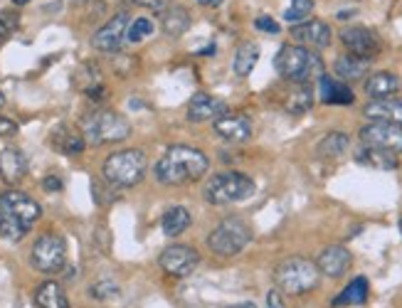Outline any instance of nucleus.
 <instances>
[{"mask_svg": "<svg viewBox=\"0 0 402 308\" xmlns=\"http://www.w3.org/2000/svg\"><path fill=\"white\" fill-rule=\"evenodd\" d=\"M207 168H210V161L202 151L193 146H170L158 158L153 175L163 185H185L200 180L207 173Z\"/></svg>", "mask_w": 402, "mask_h": 308, "instance_id": "f257e3e1", "label": "nucleus"}, {"mask_svg": "<svg viewBox=\"0 0 402 308\" xmlns=\"http://www.w3.org/2000/svg\"><path fill=\"white\" fill-rule=\"evenodd\" d=\"M274 67L282 79L294 84H311L314 79L323 76V60L301 44H284L274 57Z\"/></svg>", "mask_w": 402, "mask_h": 308, "instance_id": "f03ea898", "label": "nucleus"}, {"mask_svg": "<svg viewBox=\"0 0 402 308\" xmlns=\"http://www.w3.org/2000/svg\"><path fill=\"white\" fill-rule=\"evenodd\" d=\"M274 282H277L282 293L304 296V293L314 291L319 286L321 271L316 266V261L304 259V257H289L274 269Z\"/></svg>", "mask_w": 402, "mask_h": 308, "instance_id": "7ed1b4c3", "label": "nucleus"}, {"mask_svg": "<svg viewBox=\"0 0 402 308\" xmlns=\"http://www.w3.org/2000/svg\"><path fill=\"white\" fill-rule=\"evenodd\" d=\"M104 178L114 188H134L146 178L148 170V158L138 148H129V151H116L111 153L102 165Z\"/></svg>", "mask_w": 402, "mask_h": 308, "instance_id": "20e7f679", "label": "nucleus"}, {"mask_svg": "<svg viewBox=\"0 0 402 308\" xmlns=\"http://www.w3.org/2000/svg\"><path fill=\"white\" fill-rule=\"evenodd\" d=\"M82 136L84 141L94 143V146L119 143L131 136V124L116 111L102 108V111H92L82 119Z\"/></svg>", "mask_w": 402, "mask_h": 308, "instance_id": "39448f33", "label": "nucleus"}, {"mask_svg": "<svg viewBox=\"0 0 402 308\" xmlns=\"http://www.w3.org/2000/svg\"><path fill=\"white\" fill-rule=\"evenodd\" d=\"M205 200L212 205H232V202H242L255 195V180L245 173H218L212 175L205 183Z\"/></svg>", "mask_w": 402, "mask_h": 308, "instance_id": "423d86ee", "label": "nucleus"}, {"mask_svg": "<svg viewBox=\"0 0 402 308\" xmlns=\"http://www.w3.org/2000/svg\"><path fill=\"white\" fill-rule=\"evenodd\" d=\"M250 239H252L250 225L242 217H227V220H223L210 232L207 247H210L212 254L218 257H234L250 244Z\"/></svg>", "mask_w": 402, "mask_h": 308, "instance_id": "0eeeda50", "label": "nucleus"}, {"mask_svg": "<svg viewBox=\"0 0 402 308\" xmlns=\"http://www.w3.org/2000/svg\"><path fill=\"white\" fill-rule=\"evenodd\" d=\"M30 264L40 271V274H60L67 266V244L60 234H42L38 242L33 244L30 252Z\"/></svg>", "mask_w": 402, "mask_h": 308, "instance_id": "6e6552de", "label": "nucleus"}, {"mask_svg": "<svg viewBox=\"0 0 402 308\" xmlns=\"http://www.w3.org/2000/svg\"><path fill=\"white\" fill-rule=\"evenodd\" d=\"M360 143L400 156L402 153V126L383 124V121H370V124H365L363 129H360Z\"/></svg>", "mask_w": 402, "mask_h": 308, "instance_id": "1a4fd4ad", "label": "nucleus"}, {"mask_svg": "<svg viewBox=\"0 0 402 308\" xmlns=\"http://www.w3.org/2000/svg\"><path fill=\"white\" fill-rule=\"evenodd\" d=\"M158 264H161V269H163L166 274L183 279V276H191L193 271L198 269L200 254H198L195 247H188V244H170V247H166L163 252H161Z\"/></svg>", "mask_w": 402, "mask_h": 308, "instance_id": "9d476101", "label": "nucleus"}, {"mask_svg": "<svg viewBox=\"0 0 402 308\" xmlns=\"http://www.w3.org/2000/svg\"><path fill=\"white\" fill-rule=\"evenodd\" d=\"M129 25H131L129 13H116L106 25L99 27L97 33H94L92 47L99 49V52H106V54L119 52L121 44L126 42V30H129Z\"/></svg>", "mask_w": 402, "mask_h": 308, "instance_id": "9b49d317", "label": "nucleus"}, {"mask_svg": "<svg viewBox=\"0 0 402 308\" xmlns=\"http://www.w3.org/2000/svg\"><path fill=\"white\" fill-rule=\"evenodd\" d=\"M341 42L348 47V52L360 60H373L380 54V38L368 30V27H346L341 33Z\"/></svg>", "mask_w": 402, "mask_h": 308, "instance_id": "f8f14e48", "label": "nucleus"}, {"mask_svg": "<svg viewBox=\"0 0 402 308\" xmlns=\"http://www.w3.org/2000/svg\"><path fill=\"white\" fill-rule=\"evenodd\" d=\"M0 210L22 220L25 225H33V222H38L40 215H42L40 202L33 200L30 195L20 193V190H6V193L0 195Z\"/></svg>", "mask_w": 402, "mask_h": 308, "instance_id": "ddd939ff", "label": "nucleus"}, {"mask_svg": "<svg viewBox=\"0 0 402 308\" xmlns=\"http://www.w3.org/2000/svg\"><path fill=\"white\" fill-rule=\"evenodd\" d=\"M223 114H227V104L218 97H210V94H193V99L188 102V119L193 124H202V121H215Z\"/></svg>", "mask_w": 402, "mask_h": 308, "instance_id": "4468645a", "label": "nucleus"}, {"mask_svg": "<svg viewBox=\"0 0 402 308\" xmlns=\"http://www.w3.org/2000/svg\"><path fill=\"white\" fill-rule=\"evenodd\" d=\"M212 129H215V133H218L220 138H225V141L242 143L252 136V121L250 116L245 114H230L227 111V114H223L220 119H215Z\"/></svg>", "mask_w": 402, "mask_h": 308, "instance_id": "2eb2a0df", "label": "nucleus"}, {"mask_svg": "<svg viewBox=\"0 0 402 308\" xmlns=\"http://www.w3.org/2000/svg\"><path fill=\"white\" fill-rule=\"evenodd\" d=\"M291 38L301 44V47H328L331 44V27L323 20H306L294 25Z\"/></svg>", "mask_w": 402, "mask_h": 308, "instance_id": "dca6fc26", "label": "nucleus"}, {"mask_svg": "<svg viewBox=\"0 0 402 308\" xmlns=\"http://www.w3.org/2000/svg\"><path fill=\"white\" fill-rule=\"evenodd\" d=\"M351 261H353L351 252H348L346 247H341V244H333V247H326L321 252L319 259H316V266H319L321 274L338 279V276H343L351 269Z\"/></svg>", "mask_w": 402, "mask_h": 308, "instance_id": "f3484780", "label": "nucleus"}, {"mask_svg": "<svg viewBox=\"0 0 402 308\" xmlns=\"http://www.w3.org/2000/svg\"><path fill=\"white\" fill-rule=\"evenodd\" d=\"M0 175L8 185H17L28 175V158L20 148L6 146L0 148Z\"/></svg>", "mask_w": 402, "mask_h": 308, "instance_id": "a211bd4d", "label": "nucleus"}, {"mask_svg": "<svg viewBox=\"0 0 402 308\" xmlns=\"http://www.w3.org/2000/svg\"><path fill=\"white\" fill-rule=\"evenodd\" d=\"M49 146L55 148L62 156H79L87 146L82 131L72 129V126H57L52 133H49Z\"/></svg>", "mask_w": 402, "mask_h": 308, "instance_id": "6ab92c4d", "label": "nucleus"}, {"mask_svg": "<svg viewBox=\"0 0 402 308\" xmlns=\"http://www.w3.org/2000/svg\"><path fill=\"white\" fill-rule=\"evenodd\" d=\"M400 89V79L392 72H373L365 79V94L370 102H380V99H392Z\"/></svg>", "mask_w": 402, "mask_h": 308, "instance_id": "aec40b11", "label": "nucleus"}, {"mask_svg": "<svg viewBox=\"0 0 402 308\" xmlns=\"http://www.w3.org/2000/svg\"><path fill=\"white\" fill-rule=\"evenodd\" d=\"M365 119L383 121V124L402 126V102L400 99H380V102H368L363 108Z\"/></svg>", "mask_w": 402, "mask_h": 308, "instance_id": "412c9836", "label": "nucleus"}, {"mask_svg": "<svg viewBox=\"0 0 402 308\" xmlns=\"http://www.w3.org/2000/svg\"><path fill=\"white\" fill-rule=\"evenodd\" d=\"M35 306L38 308H70V298H67L65 289L57 282H42L35 289L33 296Z\"/></svg>", "mask_w": 402, "mask_h": 308, "instance_id": "4be33fe9", "label": "nucleus"}, {"mask_svg": "<svg viewBox=\"0 0 402 308\" xmlns=\"http://www.w3.org/2000/svg\"><path fill=\"white\" fill-rule=\"evenodd\" d=\"M355 161L365 168H373V170H395L397 168L395 153H387V151L370 148V146H360L358 151H355Z\"/></svg>", "mask_w": 402, "mask_h": 308, "instance_id": "5701e85b", "label": "nucleus"}, {"mask_svg": "<svg viewBox=\"0 0 402 308\" xmlns=\"http://www.w3.org/2000/svg\"><path fill=\"white\" fill-rule=\"evenodd\" d=\"M319 97L323 104H353V92L343 84V81H336L331 76H321L319 79Z\"/></svg>", "mask_w": 402, "mask_h": 308, "instance_id": "b1692460", "label": "nucleus"}, {"mask_svg": "<svg viewBox=\"0 0 402 308\" xmlns=\"http://www.w3.org/2000/svg\"><path fill=\"white\" fill-rule=\"evenodd\" d=\"M188 227H191V212L183 205L168 207L161 217V229H163L166 237H180Z\"/></svg>", "mask_w": 402, "mask_h": 308, "instance_id": "393cba45", "label": "nucleus"}, {"mask_svg": "<svg viewBox=\"0 0 402 308\" xmlns=\"http://www.w3.org/2000/svg\"><path fill=\"white\" fill-rule=\"evenodd\" d=\"M161 25H163V33L168 38H180V35L188 33V27H191V13L185 10L183 6H175V8H168V10L161 13Z\"/></svg>", "mask_w": 402, "mask_h": 308, "instance_id": "a878e982", "label": "nucleus"}, {"mask_svg": "<svg viewBox=\"0 0 402 308\" xmlns=\"http://www.w3.org/2000/svg\"><path fill=\"white\" fill-rule=\"evenodd\" d=\"M368 67H370L368 60H360V57H353V54H343L333 65V72H336V76L341 81H353L360 79L368 72Z\"/></svg>", "mask_w": 402, "mask_h": 308, "instance_id": "bb28decb", "label": "nucleus"}, {"mask_svg": "<svg viewBox=\"0 0 402 308\" xmlns=\"http://www.w3.org/2000/svg\"><path fill=\"white\" fill-rule=\"evenodd\" d=\"M259 62V44L257 42H242L234 52V62L232 70L237 76H250V72L257 67Z\"/></svg>", "mask_w": 402, "mask_h": 308, "instance_id": "cd10ccee", "label": "nucleus"}, {"mask_svg": "<svg viewBox=\"0 0 402 308\" xmlns=\"http://www.w3.org/2000/svg\"><path fill=\"white\" fill-rule=\"evenodd\" d=\"M311 106H314V89H311V84H299L294 92H289L287 102H284V108L291 116L306 114Z\"/></svg>", "mask_w": 402, "mask_h": 308, "instance_id": "c85d7f7f", "label": "nucleus"}, {"mask_svg": "<svg viewBox=\"0 0 402 308\" xmlns=\"http://www.w3.org/2000/svg\"><path fill=\"white\" fill-rule=\"evenodd\" d=\"M368 279L365 276H358L353 282L343 289L341 296L333 298V306H360V303L368 301Z\"/></svg>", "mask_w": 402, "mask_h": 308, "instance_id": "c756f323", "label": "nucleus"}, {"mask_svg": "<svg viewBox=\"0 0 402 308\" xmlns=\"http://www.w3.org/2000/svg\"><path fill=\"white\" fill-rule=\"evenodd\" d=\"M348 146H351V138H348L346 133H341V131H333V133H328L326 138L319 143L316 151H319L321 158H338L348 151Z\"/></svg>", "mask_w": 402, "mask_h": 308, "instance_id": "7c9ffc66", "label": "nucleus"}, {"mask_svg": "<svg viewBox=\"0 0 402 308\" xmlns=\"http://www.w3.org/2000/svg\"><path fill=\"white\" fill-rule=\"evenodd\" d=\"M30 225H25L17 217L8 215V212L0 210V237H6L8 242H20L25 234H28Z\"/></svg>", "mask_w": 402, "mask_h": 308, "instance_id": "2f4dec72", "label": "nucleus"}, {"mask_svg": "<svg viewBox=\"0 0 402 308\" xmlns=\"http://www.w3.org/2000/svg\"><path fill=\"white\" fill-rule=\"evenodd\" d=\"M311 13H314V0H291V6H289L287 13H284V20L299 25V22H304Z\"/></svg>", "mask_w": 402, "mask_h": 308, "instance_id": "473e14b6", "label": "nucleus"}, {"mask_svg": "<svg viewBox=\"0 0 402 308\" xmlns=\"http://www.w3.org/2000/svg\"><path fill=\"white\" fill-rule=\"evenodd\" d=\"M121 289L116 282H111V279H102V282H97L92 289H89V296L97 298V301H111V298H119Z\"/></svg>", "mask_w": 402, "mask_h": 308, "instance_id": "72a5a7b5", "label": "nucleus"}, {"mask_svg": "<svg viewBox=\"0 0 402 308\" xmlns=\"http://www.w3.org/2000/svg\"><path fill=\"white\" fill-rule=\"evenodd\" d=\"M151 33H153V22L148 20V17H138V20L131 22L129 30H126V42H141V40H146Z\"/></svg>", "mask_w": 402, "mask_h": 308, "instance_id": "f704fd0d", "label": "nucleus"}, {"mask_svg": "<svg viewBox=\"0 0 402 308\" xmlns=\"http://www.w3.org/2000/svg\"><path fill=\"white\" fill-rule=\"evenodd\" d=\"M20 25V15L15 10H0V42H6Z\"/></svg>", "mask_w": 402, "mask_h": 308, "instance_id": "c9c22d12", "label": "nucleus"}, {"mask_svg": "<svg viewBox=\"0 0 402 308\" xmlns=\"http://www.w3.org/2000/svg\"><path fill=\"white\" fill-rule=\"evenodd\" d=\"M131 3L138 8H146L151 13H163L170 8V0H131Z\"/></svg>", "mask_w": 402, "mask_h": 308, "instance_id": "e433bc0d", "label": "nucleus"}, {"mask_svg": "<svg viewBox=\"0 0 402 308\" xmlns=\"http://www.w3.org/2000/svg\"><path fill=\"white\" fill-rule=\"evenodd\" d=\"M255 27H257V30H262V33H269V35H277L279 33V22L272 20V17H266V15L257 17Z\"/></svg>", "mask_w": 402, "mask_h": 308, "instance_id": "4c0bfd02", "label": "nucleus"}, {"mask_svg": "<svg viewBox=\"0 0 402 308\" xmlns=\"http://www.w3.org/2000/svg\"><path fill=\"white\" fill-rule=\"evenodd\" d=\"M84 94H87L92 102H102V99L106 97V87H104L102 81H97V84H89V87L84 89Z\"/></svg>", "mask_w": 402, "mask_h": 308, "instance_id": "58836bf2", "label": "nucleus"}, {"mask_svg": "<svg viewBox=\"0 0 402 308\" xmlns=\"http://www.w3.org/2000/svg\"><path fill=\"white\" fill-rule=\"evenodd\" d=\"M266 308H287L284 303V293L279 289H272V291L266 293Z\"/></svg>", "mask_w": 402, "mask_h": 308, "instance_id": "ea45409f", "label": "nucleus"}, {"mask_svg": "<svg viewBox=\"0 0 402 308\" xmlns=\"http://www.w3.org/2000/svg\"><path fill=\"white\" fill-rule=\"evenodd\" d=\"M42 190H47V193H60L62 180L57 178V175H47V178H42Z\"/></svg>", "mask_w": 402, "mask_h": 308, "instance_id": "a19ab883", "label": "nucleus"}, {"mask_svg": "<svg viewBox=\"0 0 402 308\" xmlns=\"http://www.w3.org/2000/svg\"><path fill=\"white\" fill-rule=\"evenodd\" d=\"M17 133V124L13 119H6L0 116V136H15Z\"/></svg>", "mask_w": 402, "mask_h": 308, "instance_id": "79ce46f5", "label": "nucleus"}, {"mask_svg": "<svg viewBox=\"0 0 402 308\" xmlns=\"http://www.w3.org/2000/svg\"><path fill=\"white\" fill-rule=\"evenodd\" d=\"M198 3H200L202 8H218L223 0H198Z\"/></svg>", "mask_w": 402, "mask_h": 308, "instance_id": "37998d69", "label": "nucleus"}, {"mask_svg": "<svg viewBox=\"0 0 402 308\" xmlns=\"http://www.w3.org/2000/svg\"><path fill=\"white\" fill-rule=\"evenodd\" d=\"M198 54H210V57H212V54H215V44H210V47L200 49V52H198Z\"/></svg>", "mask_w": 402, "mask_h": 308, "instance_id": "c03bdc74", "label": "nucleus"}, {"mask_svg": "<svg viewBox=\"0 0 402 308\" xmlns=\"http://www.w3.org/2000/svg\"><path fill=\"white\" fill-rule=\"evenodd\" d=\"M227 308H257L255 303H239V306H227Z\"/></svg>", "mask_w": 402, "mask_h": 308, "instance_id": "a18cd8bd", "label": "nucleus"}, {"mask_svg": "<svg viewBox=\"0 0 402 308\" xmlns=\"http://www.w3.org/2000/svg\"><path fill=\"white\" fill-rule=\"evenodd\" d=\"M13 3H15V6H28L30 0H13Z\"/></svg>", "mask_w": 402, "mask_h": 308, "instance_id": "49530a36", "label": "nucleus"}, {"mask_svg": "<svg viewBox=\"0 0 402 308\" xmlns=\"http://www.w3.org/2000/svg\"><path fill=\"white\" fill-rule=\"evenodd\" d=\"M3 106H6V94L0 92V108H3Z\"/></svg>", "mask_w": 402, "mask_h": 308, "instance_id": "de8ad7c7", "label": "nucleus"}, {"mask_svg": "<svg viewBox=\"0 0 402 308\" xmlns=\"http://www.w3.org/2000/svg\"><path fill=\"white\" fill-rule=\"evenodd\" d=\"M77 6H87V3H92V0H74Z\"/></svg>", "mask_w": 402, "mask_h": 308, "instance_id": "09e8293b", "label": "nucleus"}, {"mask_svg": "<svg viewBox=\"0 0 402 308\" xmlns=\"http://www.w3.org/2000/svg\"><path fill=\"white\" fill-rule=\"evenodd\" d=\"M400 232H402V220H400Z\"/></svg>", "mask_w": 402, "mask_h": 308, "instance_id": "8fccbe9b", "label": "nucleus"}]
</instances>
